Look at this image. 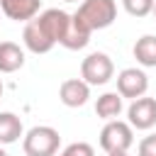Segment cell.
Masks as SVG:
<instances>
[{
	"instance_id": "obj_17",
	"label": "cell",
	"mask_w": 156,
	"mask_h": 156,
	"mask_svg": "<svg viewBox=\"0 0 156 156\" xmlns=\"http://www.w3.org/2000/svg\"><path fill=\"white\" fill-rule=\"evenodd\" d=\"M58 156H95V149H93L88 141H73V144H68Z\"/></svg>"
},
{
	"instance_id": "obj_20",
	"label": "cell",
	"mask_w": 156,
	"mask_h": 156,
	"mask_svg": "<svg viewBox=\"0 0 156 156\" xmlns=\"http://www.w3.org/2000/svg\"><path fill=\"white\" fill-rule=\"evenodd\" d=\"M0 156H7V151H5V149H2V146H0Z\"/></svg>"
},
{
	"instance_id": "obj_6",
	"label": "cell",
	"mask_w": 156,
	"mask_h": 156,
	"mask_svg": "<svg viewBox=\"0 0 156 156\" xmlns=\"http://www.w3.org/2000/svg\"><path fill=\"white\" fill-rule=\"evenodd\" d=\"M127 122L134 129H144V132L156 127V100L146 95L132 100V105L127 107Z\"/></svg>"
},
{
	"instance_id": "obj_22",
	"label": "cell",
	"mask_w": 156,
	"mask_h": 156,
	"mask_svg": "<svg viewBox=\"0 0 156 156\" xmlns=\"http://www.w3.org/2000/svg\"><path fill=\"white\" fill-rule=\"evenodd\" d=\"M0 98H2V80H0Z\"/></svg>"
},
{
	"instance_id": "obj_5",
	"label": "cell",
	"mask_w": 156,
	"mask_h": 156,
	"mask_svg": "<svg viewBox=\"0 0 156 156\" xmlns=\"http://www.w3.org/2000/svg\"><path fill=\"white\" fill-rule=\"evenodd\" d=\"M149 90V78L141 68H124L117 73V93L127 100H136L146 95Z\"/></svg>"
},
{
	"instance_id": "obj_19",
	"label": "cell",
	"mask_w": 156,
	"mask_h": 156,
	"mask_svg": "<svg viewBox=\"0 0 156 156\" xmlns=\"http://www.w3.org/2000/svg\"><path fill=\"white\" fill-rule=\"evenodd\" d=\"M107 156H129L127 151H115V154H107Z\"/></svg>"
},
{
	"instance_id": "obj_13",
	"label": "cell",
	"mask_w": 156,
	"mask_h": 156,
	"mask_svg": "<svg viewBox=\"0 0 156 156\" xmlns=\"http://www.w3.org/2000/svg\"><path fill=\"white\" fill-rule=\"evenodd\" d=\"M90 29H85L73 15H71V24H68V29H66V34H63V39H61V46H66V49H71V51H78V49H85L88 46V41H90Z\"/></svg>"
},
{
	"instance_id": "obj_12",
	"label": "cell",
	"mask_w": 156,
	"mask_h": 156,
	"mask_svg": "<svg viewBox=\"0 0 156 156\" xmlns=\"http://www.w3.org/2000/svg\"><path fill=\"white\" fill-rule=\"evenodd\" d=\"M20 136H24L22 119L15 112H0V146L15 144L20 141Z\"/></svg>"
},
{
	"instance_id": "obj_3",
	"label": "cell",
	"mask_w": 156,
	"mask_h": 156,
	"mask_svg": "<svg viewBox=\"0 0 156 156\" xmlns=\"http://www.w3.org/2000/svg\"><path fill=\"white\" fill-rule=\"evenodd\" d=\"M134 144V127L129 122L122 119H110L102 132H100V149L105 154H115V151H129V146Z\"/></svg>"
},
{
	"instance_id": "obj_4",
	"label": "cell",
	"mask_w": 156,
	"mask_h": 156,
	"mask_svg": "<svg viewBox=\"0 0 156 156\" xmlns=\"http://www.w3.org/2000/svg\"><path fill=\"white\" fill-rule=\"evenodd\" d=\"M115 76V63L105 51H93L80 63V78L88 85H105Z\"/></svg>"
},
{
	"instance_id": "obj_8",
	"label": "cell",
	"mask_w": 156,
	"mask_h": 156,
	"mask_svg": "<svg viewBox=\"0 0 156 156\" xmlns=\"http://www.w3.org/2000/svg\"><path fill=\"white\" fill-rule=\"evenodd\" d=\"M90 98V85L83 78H68L58 88V100L66 107H83Z\"/></svg>"
},
{
	"instance_id": "obj_14",
	"label": "cell",
	"mask_w": 156,
	"mask_h": 156,
	"mask_svg": "<svg viewBox=\"0 0 156 156\" xmlns=\"http://www.w3.org/2000/svg\"><path fill=\"white\" fill-rule=\"evenodd\" d=\"M122 95L119 93H102L100 98H98V102H95V115L100 117V119H105V122H110V119H117L119 115H122Z\"/></svg>"
},
{
	"instance_id": "obj_11",
	"label": "cell",
	"mask_w": 156,
	"mask_h": 156,
	"mask_svg": "<svg viewBox=\"0 0 156 156\" xmlns=\"http://www.w3.org/2000/svg\"><path fill=\"white\" fill-rule=\"evenodd\" d=\"M24 66V51L15 41H0V73H15Z\"/></svg>"
},
{
	"instance_id": "obj_21",
	"label": "cell",
	"mask_w": 156,
	"mask_h": 156,
	"mask_svg": "<svg viewBox=\"0 0 156 156\" xmlns=\"http://www.w3.org/2000/svg\"><path fill=\"white\" fill-rule=\"evenodd\" d=\"M151 15H154V20H156V5H154V12H151Z\"/></svg>"
},
{
	"instance_id": "obj_7",
	"label": "cell",
	"mask_w": 156,
	"mask_h": 156,
	"mask_svg": "<svg viewBox=\"0 0 156 156\" xmlns=\"http://www.w3.org/2000/svg\"><path fill=\"white\" fill-rule=\"evenodd\" d=\"M22 41H24V46H27L32 54H49V51L56 46V41H54V39L49 37V32L41 27L39 17L29 20V22L24 24V32H22Z\"/></svg>"
},
{
	"instance_id": "obj_1",
	"label": "cell",
	"mask_w": 156,
	"mask_h": 156,
	"mask_svg": "<svg viewBox=\"0 0 156 156\" xmlns=\"http://www.w3.org/2000/svg\"><path fill=\"white\" fill-rule=\"evenodd\" d=\"M73 17L90 32L105 29L117 20V2L115 0H80Z\"/></svg>"
},
{
	"instance_id": "obj_10",
	"label": "cell",
	"mask_w": 156,
	"mask_h": 156,
	"mask_svg": "<svg viewBox=\"0 0 156 156\" xmlns=\"http://www.w3.org/2000/svg\"><path fill=\"white\" fill-rule=\"evenodd\" d=\"M37 17H39L41 27L49 32V37H51L56 44H61L63 34H66V29H68V24H71V15L63 12V10H58V7H51V10H44L41 15H37Z\"/></svg>"
},
{
	"instance_id": "obj_23",
	"label": "cell",
	"mask_w": 156,
	"mask_h": 156,
	"mask_svg": "<svg viewBox=\"0 0 156 156\" xmlns=\"http://www.w3.org/2000/svg\"><path fill=\"white\" fill-rule=\"evenodd\" d=\"M63 2H78V0H63Z\"/></svg>"
},
{
	"instance_id": "obj_18",
	"label": "cell",
	"mask_w": 156,
	"mask_h": 156,
	"mask_svg": "<svg viewBox=\"0 0 156 156\" xmlns=\"http://www.w3.org/2000/svg\"><path fill=\"white\" fill-rule=\"evenodd\" d=\"M139 156H156V134H149L139 141Z\"/></svg>"
},
{
	"instance_id": "obj_2",
	"label": "cell",
	"mask_w": 156,
	"mask_h": 156,
	"mask_svg": "<svg viewBox=\"0 0 156 156\" xmlns=\"http://www.w3.org/2000/svg\"><path fill=\"white\" fill-rule=\"evenodd\" d=\"M58 146H61V134L49 124H37L22 136V149L27 156H56Z\"/></svg>"
},
{
	"instance_id": "obj_16",
	"label": "cell",
	"mask_w": 156,
	"mask_h": 156,
	"mask_svg": "<svg viewBox=\"0 0 156 156\" xmlns=\"http://www.w3.org/2000/svg\"><path fill=\"white\" fill-rule=\"evenodd\" d=\"M156 0H122V7L132 15V17H146L154 12Z\"/></svg>"
},
{
	"instance_id": "obj_15",
	"label": "cell",
	"mask_w": 156,
	"mask_h": 156,
	"mask_svg": "<svg viewBox=\"0 0 156 156\" xmlns=\"http://www.w3.org/2000/svg\"><path fill=\"white\" fill-rule=\"evenodd\" d=\"M136 63L146 66V68H156V37L154 34H144L134 41V49H132Z\"/></svg>"
},
{
	"instance_id": "obj_9",
	"label": "cell",
	"mask_w": 156,
	"mask_h": 156,
	"mask_svg": "<svg viewBox=\"0 0 156 156\" xmlns=\"http://www.w3.org/2000/svg\"><path fill=\"white\" fill-rule=\"evenodd\" d=\"M41 0H0V10L7 20L15 22H29L39 15Z\"/></svg>"
}]
</instances>
